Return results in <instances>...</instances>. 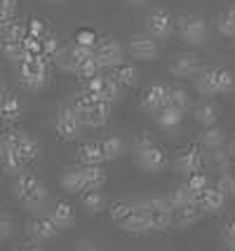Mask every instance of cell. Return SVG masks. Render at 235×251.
Wrapping results in <instances>:
<instances>
[{
	"mask_svg": "<svg viewBox=\"0 0 235 251\" xmlns=\"http://www.w3.org/2000/svg\"><path fill=\"white\" fill-rule=\"evenodd\" d=\"M134 153H136L139 167H141L144 172H151V174L160 172V169L167 164L165 151H162V148L151 139V134H146V131H141V134L134 139Z\"/></svg>",
	"mask_w": 235,
	"mask_h": 251,
	"instance_id": "obj_1",
	"label": "cell"
},
{
	"mask_svg": "<svg viewBox=\"0 0 235 251\" xmlns=\"http://www.w3.org/2000/svg\"><path fill=\"white\" fill-rule=\"evenodd\" d=\"M14 197L22 202L24 207L28 209H40L45 204V183L31 172H24L17 176V183H14Z\"/></svg>",
	"mask_w": 235,
	"mask_h": 251,
	"instance_id": "obj_2",
	"label": "cell"
},
{
	"mask_svg": "<svg viewBox=\"0 0 235 251\" xmlns=\"http://www.w3.org/2000/svg\"><path fill=\"white\" fill-rule=\"evenodd\" d=\"M177 26H179V35L183 43L193 45V47L207 43V22L200 14H181L177 19Z\"/></svg>",
	"mask_w": 235,
	"mask_h": 251,
	"instance_id": "obj_3",
	"label": "cell"
},
{
	"mask_svg": "<svg viewBox=\"0 0 235 251\" xmlns=\"http://www.w3.org/2000/svg\"><path fill=\"white\" fill-rule=\"evenodd\" d=\"M56 134H59V139H64V141H76L80 139V134H82V122L80 118L76 115V110L71 108V106H64V108L56 113Z\"/></svg>",
	"mask_w": 235,
	"mask_h": 251,
	"instance_id": "obj_4",
	"label": "cell"
},
{
	"mask_svg": "<svg viewBox=\"0 0 235 251\" xmlns=\"http://www.w3.org/2000/svg\"><path fill=\"white\" fill-rule=\"evenodd\" d=\"M94 61L99 68H115L123 64V45L118 40H101L94 45Z\"/></svg>",
	"mask_w": 235,
	"mask_h": 251,
	"instance_id": "obj_5",
	"label": "cell"
},
{
	"mask_svg": "<svg viewBox=\"0 0 235 251\" xmlns=\"http://www.w3.org/2000/svg\"><path fill=\"white\" fill-rule=\"evenodd\" d=\"M146 35H151L153 40H162V38H169L172 31H174V19L169 17V12L165 10H153L146 19Z\"/></svg>",
	"mask_w": 235,
	"mask_h": 251,
	"instance_id": "obj_6",
	"label": "cell"
},
{
	"mask_svg": "<svg viewBox=\"0 0 235 251\" xmlns=\"http://www.w3.org/2000/svg\"><path fill=\"white\" fill-rule=\"evenodd\" d=\"M169 71L177 77H190L200 73V56L195 52H177L169 59Z\"/></svg>",
	"mask_w": 235,
	"mask_h": 251,
	"instance_id": "obj_7",
	"label": "cell"
},
{
	"mask_svg": "<svg viewBox=\"0 0 235 251\" xmlns=\"http://www.w3.org/2000/svg\"><path fill=\"white\" fill-rule=\"evenodd\" d=\"M127 50L139 61H156L157 56H160V45L151 35H134L130 40V45H127Z\"/></svg>",
	"mask_w": 235,
	"mask_h": 251,
	"instance_id": "obj_8",
	"label": "cell"
},
{
	"mask_svg": "<svg viewBox=\"0 0 235 251\" xmlns=\"http://www.w3.org/2000/svg\"><path fill=\"white\" fill-rule=\"evenodd\" d=\"M177 169L183 172L186 176L190 174H198L202 172V167H205V155L198 146H188V148H183L179 155H177Z\"/></svg>",
	"mask_w": 235,
	"mask_h": 251,
	"instance_id": "obj_9",
	"label": "cell"
},
{
	"mask_svg": "<svg viewBox=\"0 0 235 251\" xmlns=\"http://www.w3.org/2000/svg\"><path fill=\"white\" fill-rule=\"evenodd\" d=\"M193 202L202 209V214H221L226 207V197L216 188H209V186L205 188L202 193H198Z\"/></svg>",
	"mask_w": 235,
	"mask_h": 251,
	"instance_id": "obj_10",
	"label": "cell"
},
{
	"mask_svg": "<svg viewBox=\"0 0 235 251\" xmlns=\"http://www.w3.org/2000/svg\"><path fill=\"white\" fill-rule=\"evenodd\" d=\"M22 80H50V64L40 56H26L19 64Z\"/></svg>",
	"mask_w": 235,
	"mask_h": 251,
	"instance_id": "obj_11",
	"label": "cell"
},
{
	"mask_svg": "<svg viewBox=\"0 0 235 251\" xmlns=\"http://www.w3.org/2000/svg\"><path fill=\"white\" fill-rule=\"evenodd\" d=\"M111 106L113 103H106V101H94L92 108L80 118L82 127H85V125H87V127H104V125L108 122V118H111Z\"/></svg>",
	"mask_w": 235,
	"mask_h": 251,
	"instance_id": "obj_12",
	"label": "cell"
},
{
	"mask_svg": "<svg viewBox=\"0 0 235 251\" xmlns=\"http://www.w3.org/2000/svg\"><path fill=\"white\" fill-rule=\"evenodd\" d=\"M141 108L146 113H157L165 108V85H151L141 92Z\"/></svg>",
	"mask_w": 235,
	"mask_h": 251,
	"instance_id": "obj_13",
	"label": "cell"
},
{
	"mask_svg": "<svg viewBox=\"0 0 235 251\" xmlns=\"http://www.w3.org/2000/svg\"><path fill=\"white\" fill-rule=\"evenodd\" d=\"M28 232L35 240H52V237H56L59 228L50 221V216H38V219L28 221Z\"/></svg>",
	"mask_w": 235,
	"mask_h": 251,
	"instance_id": "obj_14",
	"label": "cell"
},
{
	"mask_svg": "<svg viewBox=\"0 0 235 251\" xmlns=\"http://www.w3.org/2000/svg\"><path fill=\"white\" fill-rule=\"evenodd\" d=\"M73 219H76V209H73V204H71V202H66V200H59L54 207H52L50 221L54 223L56 228H68V226L73 223Z\"/></svg>",
	"mask_w": 235,
	"mask_h": 251,
	"instance_id": "obj_15",
	"label": "cell"
},
{
	"mask_svg": "<svg viewBox=\"0 0 235 251\" xmlns=\"http://www.w3.org/2000/svg\"><path fill=\"white\" fill-rule=\"evenodd\" d=\"M202 219V209L198 204H186V207L172 211V223H177L179 228H190Z\"/></svg>",
	"mask_w": 235,
	"mask_h": 251,
	"instance_id": "obj_16",
	"label": "cell"
},
{
	"mask_svg": "<svg viewBox=\"0 0 235 251\" xmlns=\"http://www.w3.org/2000/svg\"><path fill=\"white\" fill-rule=\"evenodd\" d=\"M61 188L71 193V195H82V193H87V186H85V178H82V172L78 169H66L64 174H61Z\"/></svg>",
	"mask_w": 235,
	"mask_h": 251,
	"instance_id": "obj_17",
	"label": "cell"
},
{
	"mask_svg": "<svg viewBox=\"0 0 235 251\" xmlns=\"http://www.w3.org/2000/svg\"><path fill=\"white\" fill-rule=\"evenodd\" d=\"M78 157H80V162L85 164V167H101V164L106 162V160H104V153H101L99 141L82 143V146H80V151H78Z\"/></svg>",
	"mask_w": 235,
	"mask_h": 251,
	"instance_id": "obj_18",
	"label": "cell"
},
{
	"mask_svg": "<svg viewBox=\"0 0 235 251\" xmlns=\"http://www.w3.org/2000/svg\"><path fill=\"white\" fill-rule=\"evenodd\" d=\"M193 115H195L198 125H202L205 129H207V127H214V125L219 122V108L214 106L212 101H202V103H198L195 110H193Z\"/></svg>",
	"mask_w": 235,
	"mask_h": 251,
	"instance_id": "obj_19",
	"label": "cell"
},
{
	"mask_svg": "<svg viewBox=\"0 0 235 251\" xmlns=\"http://www.w3.org/2000/svg\"><path fill=\"white\" fill-rule=\"evenodd\" d=\"M111 77L120 85V87H132V85H136V80H139V68L123 61L120 66H115L111 71Z\"/></svg>",
	"mask_w": 235,
	"mask_h": 251,
	"instance_id": "obj_20",
	"label": "cell"
},
{
	"mask_svg": "<svg viewBox=\"0 0 235 251\" xmlns=\"http://www.w3.org/2000/svg\"><path fill=\"white\" fill-rule=\"evenodd\" d=\"M195 89L200 92L202 97L219 94V92H216V68H205V71H200L198 77H195Z\"/></svg>",
	"mask_w": 235,
	"mask_h": 251,
	"instance_id": "obj_21",
	"label": "cell"
},
{
	"mask_svg": "<svg viewBox=\"0 0 235 251\" xmlns=\"http://www.w3.org/2000/svg\"><path fill=\"white\" fill-rule=\"evenodd\" d=\"M120 226H123L125 232H132V235H146V232H151L148 219H146V214L141 209H134V214L130 219H125Z\"/></svg>",
	"mask_w": 235,
	"mask_h": 251,
	"instance_id": "obj_22",
	"label": "cell"
},
{
	"mask_svg": "<svg viewBox=\"0 0 235 251\" xmlns=\"http://www.w3.org/2000/svg\"><path fill=\"white\" fill-rule=\"evenodd\" d=\"M190 103L188 92L181 87V85H172V87H165V106L169 108H179L183 110Z\"/></svg>",
	"mask_w": 235,
	"mask_h": 251,
	"instance_id": "obj_23",
	"label": "cell"
},
{
	"mask_svg": "<svg viewBox=\"0 0 235 251\" xmlns=\"http://www.w3.org/2000/svg\"><path fill=\"white\" fill-rule=\"evenodd\" d=\"M99 146H101V153H104L106 162H113V160L123 157V153H125V143L120 136H106V139L99 141Z\"/></svg>",
	"mask_w": 235,
	"mask_h": 251,
	"instance_id": "obj_24",
	"label": "cell"
},
{
	"mask_svg": "<svg viewBox=\"0 0 235 251\" xmlns=\"http://www.w3.org/2000/svg\"><path fill=\"white\" fill-rule=\"evenodd\" d=\"M0 52L2 56L12 61V64H22L24 59H26V52H24V40H7V38H2V43H0Z\"/></svg>",
	"mask_w": 235,
	"mask_h": 251,
	"instance_id": "obj_25",
	"label": "cell"
},
{
	"mask_svg": "<svg viewBox=\"0 0 235 251\" xmlns=\"http://www.w3.org/2000/svg\"><path fill=\"white\" fill-rule=\"evenodd\" d=\"M0 164H2V172L7 176H19V174H24V164L26 162L14 151H5V153L0 155Z\"/></svg>",
	"mask_w": 235,
	"mask_h": 251,
	"instance_id": "obj_26",
	"label": "cell"
},
{
	"mask_svg": "<svg viewBox=\"0 0 235 251\" xmlns=\"http://www.w3.org/2000/svg\"><path fill=\"white\" fill-rule=\"evenodd\" d=\"M165 200H167V204H169L172 211L186 207V204H195V202H193V193H190L186 186H177L167 197H165Z\"/></svg>",
	"mask_w": 235,
	"mask_h": 251,
	"instance_id": "obj_27",
	"label": "cell"
},
{
	"mask_svg": "<svg viewBox=\"0 0 235 251\" xmlns=\"http://www.w3.org/2000/svg\"><path fill=\"white\" fill-rule=\"evenodd\" d=\"M200 141H202V146H207L209 151H219V148H224L226 134L219 125H214V127H207V129L202 131Z\"/></svg>",
	"mask_w": 235,
	"mask_h": 251,
	"instance_id": "obj_28",
	"label": "cell"
},
{
	"mask_svg": "<svg viewBox=\"0 0 235 251\" xmlns=\"http://www.w3.org/2000/svg\"><path fill=\"white\" fill-rule=\"evenodd\" d=\"M80 172H82L87 190H99L106 183V172L101 167H80Z\"/></svg>",
	"mask_w": 235,
	"mask_h": 251,
	"instance_id": "obj_29",
	"label": "cell"
},
{
	"mask_svg": "<svg viewBox=\"0 0 235 251\" xmlns=\"http://www.w3.org/2000/svg\"><path fill=\"white\" fill-rule=\"evenodd\" d=\"M151 232H165L172 226V211H144Z\"/></svg>",
	"mask_w": 235,
	"mask_h": 251,
	"instance_id": "obj_30",
	"label": "cell"
},
{
	"mask_svg": "<svg viewBox=\"0 0 235 251\" xmlns=\"http://www.w3.org/2000/svg\"><path fill=\"white\" fill-rule=\"evenodd\" d=\"M82 207L87 209V214H101L106 209V197L101 190H87L82 193Z\"/></svg>",
	"mask_w": 235,
	"mask_h": 251,
	"instance_id": "obj_31",
	"label": "cell"
},
{
	"mask_svg": "<svg viewBox=\"0 0 235 251\" xmlns=\"http://www.w3.org/2000/svg\"><path fill=\"white\" fill-rule=\"evenodd\" d=\"M181 120H183V110H179V108L165 106V108L157 110V125L165 127V129H172V127L181 125Z\"/></svg>",
	"mask_w": 235,
	"mask_h": 251,
	"instance_id": "obj_32",
	"label": "cell"
},
{
	"mask_svg": "<svg viewBox=\"0 0 235 251\" xmlns=\"http://www.w3.org/2000/svg\"><path fill=\"white\" fill-rule=\"evenodd\" d=\"M22 115V103L19 99L12 97V94H5L2 103H0V118L2 120H17Z\"/></svg>",
	"mask_w": 235,
	"mask_h": 251,
	"instance_id": "obj_33",
	"label": "cell"
},
{
	"mask_svg": "<svg viewBox=\"0 0 235 251\" xmlns=\"http://www.w3.org/2000/svg\"><path fill=\"white\" fill-rule=\"evenodd\" d=\"M216 28L221 35L226 38H235V7H228L219 14V19H216Z\"/></svg>",
	"mask_w": 235,
	"mask_h": 251,
	"instance_id": "obj_34",
	"label": "cell"
},
{
	"mask_svg": "<svg viewBox=\"0 0 235 251\" xmlns=\"http://www.w3.org/2000/svg\"><path fill=\"white\" fill-rule=\"evenodd\" d=\"M136 204L134 202H127V200H118V202H113L111 207H108V214H111V219H115L118 223H123L125 219H130L132 214H134Z\"/></svg>",
	"mask_w": 235,
	"mask_h": 251,
	"instance_id": "obj_35",
	"label": "cell"
},
{
	"mask_svg": "<svg viewBox=\"0 0 235 251\" xmlns=\"http://www.w3.org/2000/svg\"><path fill=\"white\" fill-rule=\"evenodd\" d=\"M118 97H120V85H118L111 75H104V85H101L99 99L106 101V103H113V101H118Z\"/></svg>",
	"mask_w": 235,
	"mask_h": 251,
	"instance_id": "obj_36",
	"label": "cell"
},
{
	"mask_svg": "<svg viewBox=\"0 0 235 251\" xmlns=\"http://www.w3.org/2000/svg\"><path fill=\"white\" fill-rule=\"evenodd\" d=\"M235 89V75L228 68H216V92H233Z\"/></svg>",
	"mask_w": 235,
	"mask_h": 251,
	"instance_id": "obj_37",
	"label": "cell"
},
{
	"mask_svg": "<svg viewBox=\"0 0 235 251\" xmlns=\"http://www.w3.org/2000/svg\"><path fill=\"white\" fill-rule=\"evenodd\" d=\"M212 164L216 167V172H221V174H228L231 172V164H233V160H231V155H228V151H224V148H219V151H212Z\"/></svg>",
	"mask_w": 235,
	"mask_h": 251,
	"instance_id": "obj_38",
	"label": "cell"
},
{
	"mask_svg": "<svg viewBox=\"0 0 235 251\" xmlns=\"http://www.w3.org/2000/svg\"><path fill=\"white\" fill-rule=\"evenodd\" d=\"M73 73H76L78 77H82V80H90V77L99 75L101 68H99V64L94 61V56H92V59H87V61H82V64L76 66V71H73Z\"/></svg>",
	"mask_w": 235,
	"mask_h": 251,
	"instance_id": "obj_39",
	"label": "cell"
},
{
	"mask_svg": "<svg viewBox=\"0 0 235 251\" xmlns=\"http://www.w3.org/2000/svg\"><path fill=\"white\" fill-rule=\"evenodd\" d=\"M183 186H186L190 193H193V200H195V195H198V193H202L205 188L209 186V183H207V174H205V172L190 174L188 178H186V183H183Z\"/></svg>",
	"mask_w": 235,
	"mask_h": 251,
	"instance_id": "obj_40",
	"label": "cell"
},
{
	"mask_svg": "<svg viewBox=\"0 0 235 251\" xmlns=\"http://www.w3.org/2000/svg\"><path fill=\"white\" fill-rule=\"evenodd\" d=\"M216 190L221 193V195L228 200V197H235V176L233 174H219L216 178Z\"/></svg>",
	"mask_w": 235,
	"mask_h": 251,
	"instance_id": "obj_41",
	"label": "cell"
},
{
	"mask_svg": "<svg viewBox=\"0 0 235 251\" xmlns=\"http://www.w3.org/2000/svg\"><path fill=\"white\" fill-rule=\"evenodd\" d=\"M26 35H28V31H26V26L19 22H10L5 26V38H7V40H24Z\"/></svg>",
	"mask_w": 235,
	"mask_h": 251,
	"instance_id": "obj_42",
	"label": "cell"
},
{
	"mask_svg": "<svg viewBox=\"0 0 235 251\" xmlns=\"http://www.w3.org/2000/svg\"><path fill=\"white\" fill-rule=\"evenodd\" d=\"M76 45L94 50V45H97V35H94V31H90V28H82V31H78V35H76Z\"/></svg>",
	"mask_w": 235,
	"mask_h": 251,
	"instance_id": "obj_43",
	"label": "cell"
},
{
	"mask_svg": "<svg viewBox=\"0 0 235 251\" xmlns=\"http://www.w3.org/2000/svg\"><path fill=\"white\" fill-rule=\"evenodd\" d=\"M26 31H28V35H31V38H35V40H43V38L47 35L45 24L40 22V19H31V22H28V26H26Z\"/></svg>",
	"mask_w": 235,
	"mask_h": 251,
	"instance_id": "obj_44",
	"label": "cell"
},
{
	"mask_svg": "<svg viewBox=\"0 0 235 251\" xmlns=\"http://www.w3.org/2000/svg\"><path fill=\"white\" fill-rule=\"evenodd\" d=\"M224 242L235 251V219H231L224 226Z\"/></svg>",
	"mask_w": 235,
	"mask_h": 251,
	"instance_id": "obj_45",
	"label": "cell"
},
{
	"mask_svg": "<svg viewBox=\"0 0 235 251\" xmlns=\"http://www.w3.org/2000/svg\"><path fill=\"white\" fill-rule=\"evenodd\" d=\"M12 228H14V226H12V219H10V216L0 214V242L10 237V235H12Z\"/></svg>",
	"mask_w": 235,
	"mask_h": 251,
	"instance_id": "obj_46",
	"label": "cell"
},
{
	"mask_svg": "<svg viewBox=\"0 0 235 251\" xmlns=\"http://www.w3.org/2000/svg\"><path fill=\"white\" fill-rule=\"evenodd\" d=\"M47 82H50V80H22V85L26 89H31V92H38V89L47 87Z\"/></svg>",
	"mask_w": 235,
	"mask_h": 251,
	"instance_id": "obj_47",
	"label": "cell"
},
{
	"mask_svg": "<svg viewBox=\"0 0 235 251\" xmlns=\"http://www.w3.org/2000/svg\"><path fill=\"white\" fill-rule=\"evenodd\" d=\"M14 7H17V0H0V12L5 14H14Z\"/></svg>",
	"mask_w": 235,
	"mask_h": 251,
	"instance_id": "obj_48",
	"label": "cell"
},
{
	"mask_svg": "<svg viewBox=\"0 0 235 251\" xmlns=\"http://www.w3.org/2000/svg\"><path fill=\"white\" fill-rule=\"evenodd\" d=\"M228 155H231V160H235V136L231 139V143H228Z\"/></svg>",
	"mask_w": 235,
	"mask_h": 251,
	"instance_id": "obj_49",
	"label": "cell"
},
{
	"mask_svg": "<svg viewBox=\"0 0 235 251\" xmlns=\"http://www.w3.org/2000/svg\"><path fill=\"white\" fill-rule=\"evenodd\" d=\"M17 251H40L35 244H26V247H22V249H17Z\"/></svg>",
	"mask_w": 235,
	"mask_h": 251,
	"instance_id": "obj_50",
	"label": "cell"
},
{
	"mask_svg": "<svg viewBox=\"0 0 235 251\" xmlns=\"http://www.w3.org/2000/svg\"><path fill=\"white\" fill-rule=\"evenodd\" d=\"M125 2H130V5H141V2H146V0H125Z\"/></svg>",
	"mask_w": 235,
	"mask_h": 251,
	"instance_id": "obj_51",
	"label": "cell"
},
{
	"mask_svg": "<svg viewBox=\"0 0 235 251\" xmlns=\"http://www.w3.org/2000/svg\"><path fill=\"white\" fill-rule=\"evenodd\" d=\"M78 251H97V249H92L90 244H85V247H80V249H78Z\"/></svg>",
	"mask_w": 235,
	"mask_h": 251,
	"instance_id": "obj_52",
	"label": "cell"
},
{
	"mask_svg": "<svg viewBox=\"0 0 235 251\" xmlns=\"http://www.w3.org/2000/svg\"><path fill=\"white\" fill-rule=\"evenodd\" d=\"M47 2H54V5H61V2H66V0H47Z\"/></svg>",
	"mask_w": 235,
	"mask_h": 251,
	"instance_id": "obj_53",
	"label": "cell"
},
{
	"mask_svg": "<svg viewBox=\"0 0 235 251\" xmlns=\"http://www.w3.org/2000/svg\"><path fill=\"white\" fill-rule=\"evenodd\" d=\"M2 153H5V148H2V141H0V155H2Z\"/></svg>",
	"mask_w": 235,
	"mask_h": 251,
	"instance_id": "obj_54",
	"label": "cell"
},
{
	"mask_svg": "<svg viewBox=\"0 0 235 251\" xmlns=\"http://www.w3.org/2000/svg\"><path fill=\"white\" fill-rule=\"evenodd\" d=\"M0 92H2V87H0Z\"/></svg>",
	"mask_w": 235,
	"mask_h": 251,
	"instance_id": "obj_55",
	"label": "cell"
}]
</instances>
